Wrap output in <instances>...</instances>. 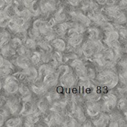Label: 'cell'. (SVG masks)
<instances>
[{"label":"cell","mask_w":127,"mask_h":127,"mask_svg":"<svg viewBox=\"0 0 127 127\" xmlns=\"http://www.w3.org/2000/svg\"><path fill=\"white\" fill-rule=\"evenodd\" d=\"M86 32V35L88 37V40H98L100 36V31L97 28H90L87 31H85Z\"/></svg>","instance_id":"obj_22"},{"label":"cell","mask_w":127,"mask_h":127,"mask_svg":"<svg viewBox=\"0 0 127 127\" xmlns=\"http://www.w3.org/2000/svg\"><path fill=\"white\" fill-rule=\"evenodd\" d=\"M67 1L72 6H78L81 0H67Z\"/></svg>","instance_id":"obj_37"},{"label":"cell","mask_w":127,"mask_h":127,"mask_svg":"<svg viewBox=\"0 0 127 127\" xmlns=\"http://www.w3.org/2000/svg\"><path fill=\"white\" fill-rule=\"evenodd\" d=\"M118 107L121 111H124L126 112L127 109V100L125 98L121 99L118 103H117Z\"/></svg>","instance_id":"obj_34"},{"label":"cell","mask_w":127,"mask_h":127,"mask_svg":"<svg viewBox=\"0 0 127 127\" xmlns=\"http://www.w3.org/2000/svg\"><path fill=\"white\" fill-rule=\"evenodd\" d=\"M18 92L19 93L22 101L25 102V101L31 100V91H30V89L28 88V86L25 84H24V83L19 84Z\"/></svg>","instance_id":"obj_13"},{"label":"cell","mask_w":127,"mask_h":127,"mask_svg":"<svg viewBox=\"0 0 127 127\" xmlns=\"http://www.w3.org/2000/svg\"><path fill=\"white\" fill-rule=\"evenodd\" d=\"M45 20H44L42 19H37L35 21H33L31 27L39 30L40 28H42L43 25H45Z\"/></svg>","instance_id":"obj_33"},{"label":"cell","mask_w":127,"mask_h":127,"mask_svg":"<svg viewBox=\"0 0 127 127\" xmlns=\"http://www.w3.org/2000/svg\"><path fill=\"white\" fill-rule=\"evenodd\" d=\"M3 104H4V99L3 98V97L0 95V107L2 106Z\"/></svg>","instance_id":"obj_40"},{"label":"cell","mask_w":127,"mask_h":127,"mask_svg":"<svg viewBox=\"0 0 127 127\" xmlns=\"http://www.w3.org/2000/svg\"><path fill=\"white\" fill-rule=\"evenodd\" d=\"M4 4H5V3H4V0H0V9L1 8H3L4 6Z\"/></svg>","instance_id":"obj_42"},{"label":"cell","mask_w":127,"mask_h":127,"mask_svg":"<svg viewBox=\"0 0 127 127\" xmlns=\"http://www.w3.org/2000/svg\"><path fill=\"white\" fill-rule=\"evenodd\" d=\"M106 1H109V0H106Z\"/></svg>","instance_id":"obj_44"},{"label":"cell","mask_w":127,"mask_h":127,"mask_svg":"<svg viewBox=\"0 0 127 127\" xmlns=\"http://www.w3.org/2000/svg\"><path fill=\"white\" fill-rule=\"evenodd\" d=\"M36 109H37L34 108V106L31 103V100L25 101V102H24V104L21 107V109H20L19 114L22 117H26L27 115H30L33 111H35Z\"/></svg>","instance_id":"obj_15"},{"label":"cell","mask_w":127,"mask_h":127,"mask_svg":"<svg viewBox=\"0 0 127 127\" xmlns=\"http://www.w3.org/2000/svg\"><path fill=\"white\" fill-rule=\"evenodd\" d=\"M93 124L96 127H106L110 121V118L106 113H100L98 115L95 117Z\"/></svg>","instance_id":"obj_14"},{"label":"cell","mask_w":127,"mask_h":127,"mask_svg":"<svg viewBox=\"0 0 127 127\" xmlns=\"http://www.w3.org/2000/svg\"><path fill=\"white\" fill-rule=\"evenodd\" d=\"M51 45L53 49L60 51V52H64L67 46H66V43L65 41L62 39V38H54L51 41Z\"/></svg>","instance_id":"obj_18"},{"label":"cell","mask_w":127,"mask_h":127,"mask_svg":"<svg viewBox=\"0 0 127 127\" xmlns=\"http://www.w3.org/2000/svg\"><path fill=\"white\" fill-rule=\"evenodd\" d=\"M59 78H58V75L56 72V70H52L51 72H50L49 73H48L42 80V84L48 89L50 88H52L54 86L56 85V84L57 83Z\"/></svg>","instance_id":"obj_7"},{"label":"cell","mask_w":127,"mask_h":127,"mask_svg":"<svg viewBox=\"0 0 127 127\" xmlns=\"http://www.w3.org/2000/svg\"><path fill=\"white\" fill-rule=\"evenodd\" d=\"M96 79L99 83L103 85V87L109 89L115 88L119 82L118 76L113 70L109 69L104 70L99 73L96 76Z\"/></svg>","instance_id":"obj_1"},{"label":"cell","mask_w":127,"mask_h":127,"mask_svg":"<svg viewBox=\"0 0 127 127\" xmlns=\"http://www.w3.org/2000/svg\"><path fill=\"white\" fill-rule=\"evenodd\" d=\"M13 0H4L5 4H7V5L11 4L13 3Z\"/></svg>","instance_id":"obj_41"},{"label":"cell","mask_w":127,"mask_h":127,"mask_svg":"<svg viewBox=\"0 0 127 127\" xmlns=\"http://www.w3.org/2000/svg\"><path fill=\"white\" fill-rule=\"evenodd\" d=\"M58 81H60V85L63 87H65L67 88H71L74 85L77 80H76V77H75L74 73L72 71H71V70H70L68 73H66L63 76L59 78Z\"/></svg>","instance_id":"obj_6"},{"label":"cell","mask_w":127,"mask_h":127,"mask_svg":"<svg viewBox=\"0 0 127 127\" xmlns=\"http://www.w3.org/2000/svg\"><path fill=\"white\" fill-rule=\"evenodd\" d=\"M5 105H6V108L7 111L11 115H16L17 113H19V111L21 109L20 101L16 97L9 98L7 100Z\"/></svg>","instance_id":"obj_8"},{"label":"cell","mask_w":127,"mask_h":127,"mask_svg":"<svg viewBox=\"0 0 127 127\" xmlns=\"http://www.w3.org/2000/svg\"><path fill=\"white\" fill-rule=\"evenodd\" d=\"M16 64L19 67L23 70L28 68L32 64L28 55H18L16 59Z\"/></svg>","instance_id":"obj_17"},{"label":"cell","mask_w":127,"mask_h":127,"mask_svg":"<svg viewBox=\"0 0 127 127\" xmlns=\"http://www.w3.org/2000/svg\"><path fill=\"white\" fill-rule=\"evenodd\" d=\"M104 49V46L99 40H89L85 42L82 46V52L86 58H92L96 54L100 52Z\"/></svg>","instance_id":"obj_2"},{"label":"cell","mask_w":127,"mask_h":127,"mask_svg":"<svg viewBox=\"0 0 127 127\" xmlns=\"http://www.w3.org/2000/svg\"><path fill=\"white\" fill-rule=\"evenodd\" d=\"M11 17L8 16H4V17H2L1 19H0V27L1 28H6L7 25V23L10 20Z\"/></svg>","instance_id":"obj_35"},{"label":"cell","mask_w":127,"mask_h":127,"mask_svg":"<svg viewBox=\"0 0 127 127\" xmlns=\"http://www.w3.org/2000/svg\"><path fill=\"white\" fill-rule=\"evenodd\" d=\"M25 118H25V126L33 127V126H34V124H36L39 121V119L41 118V112L38 109H36L32 113L27 115Z\"/></svg>","instance_id":"obj_11"},{"label":"cell","mask_w":127,"mask_h":127,"mask_svg":"<svg viewBox=\"0 0 127 127\" xmlns=\"http://www.w3.org/2000/svg\"><path fill=\"white\" fill-rule=\"evenodd\" d=\"M22 44L27 48L29 50L30 49H34L36 47V42L35 40L31 38V37H28V38H25L23 42H22Z\"/></svg>","instance_id":"obj_27"},{"label":"cell","mask_w":127,"mask_h":127,"mask_svg":"<svg viewBox=\"0 0 127 127\" xmlns=\"http://www.w3.org/2000/svg\"><path fill=\"white\" fill-rule=\"evenodd\" d=\"M1 88H2V82H1V80H0V91L1 90Z\"/></svg>","instance_id":"obj_43"},{"label":"cell","mask_w":127,"mask_h":127,"mask_svg":"<svg viewBox=\"0 0 127 127\" xmlns=\"http://www.w3.org/2000/svg\"><path fill=\"white\" fill-rule=\"evenodd\" d=\"M9 45L10 46L11 48H13V49L16 50V49H18L20 46L22 45V41L19 38H18V37H14V38L10 40V43H9Z\"/></svg>","instance_id":"obj_30"},{"label":"cell","mask_w":127,"mask_h":127,"mask_svg":"<svg viewBox=\"0 0 127 127\" xmlns=\"http://www.w3.org/2000/svg\"><path fill=\"white\" fill-rule=\"evenodd\" d=\"M22 124V120L21 118H12L8 119L6 122H5V125L6 127H16L21 126Z\"/></svg>","instance_id":"obj_26"},{"label":"cell","mask_w":127,"mask_h":127,"mask_svg":"<svg viewBox=\"0 0 127 127\" xmlns=\"http://www.w3.org/2000/svg\"><path fill=\"white\" fill-rule=\"evenodd\" d=\"M31 16H38V14L40 13V9H39V4L37 2V0H35L31 6L28 8Z\"/></svg>","instance_id":"obj_28"},{"label":"cell","mask_w":127,"mask_h":127,"mask_svg":"<svg viewBox=\"0 0 127 127\" xmlns=\"http://www.w3.org/2000/svg\"><path fill=\"white\" fill-rule=\"evenodd\" d=\"M4 118L1 115H0V127H1L4 123Z\"/></svg>","instance_id":"obj_39"},{"label":"cell","mask_w":127,"mask_h":127,"mask_svg":"<svg viewBox=\"0 0 127 127\" xmlns=\"http://www.w3.org/2000/svg\"><path fill=\"white\" fill-rule=\"evenodd\" d=\"M83 34H80V33L74 34L72 36L67 38L68 44L72 48H76L78 46H80L83 42Z\"/></svg>","instance_id":"obj_16"},{"label":"cell","mask_w":127,"mask_h":127,"mask_svg":"<svg viewBox=\"0 0 127 127\" xmlns=\"http://www.w3.org/2000/svg\"><path fill=\"white\" fill-rule=\"evenodd\" d=\"M19 81L13 76L8 75L5 76L4 82H2V88L7 94H13L18 92L19 89Z\"/></svg>","instance_id":"obj_3"},{"label":"cell","mask_w":127,"mask_h":127,"mask_svg":"<svg viewBox=\"0 0 127 127\" xmlns=\"http://www.w3.org/2000/svg\"><path fill=\"white\" fill-rule=\"evenodd\" d=\"M106 37L105 42L106 43V44L108 46H109L110 44L118 41L119 40V38H120L118 32L117 31H115V30L106 32Z\"/></svg>","instance_id":"obj_19"},{"label":"cell","mask_w":127,"mask_h":127,"mask_svg":"<svg viewBox=\"0 0 127 127\" xmlns=\"http://www.w3.org/2000/svg\"><path fill=\"white\" fill-rule=\"evenodd\" d=\"M32 64H38L41 61V53L38 51H31L28 55Z\"/></svg>","instance_id":"obj_25"},{"label":"cell","mask_w":127,"mask_h":127,"mask_svg":"<svg viewBox=\"0 0 127 127\" xmlns=\"http://www.w3.org/2000/svg\"><path fill=\"white\" fill-rule=\"evenodd\" d=\"M22 72L24 73L25 79L31 82H34L38 79V71L34 67H32L31 65L28 68L24 69Z\"/></svg>","instance_id":"obj_12"},{"label":"cell","mask_w":127,"mask_h":127,"mask_svg":"<svg viewBox=\"0 0 127 127\" xmlns=\"http://www.w3.org/2000/svg\"><path fill=\"white\" fill-rule=\"evenodd\" d=\"M70 66L74 70L76 75L78 76L79 78L86 77V67L81 60L78 58H74L72 61L70 63Z\"/></svg>","instance_id":"obj_5"},{"label":"cell","mask_w":127,"mask_h":127,"mask_svg":"<svg viewBox=\"0 0 127 127\" xmlns=\"http://www.w3.org/2000/svg\"><path fill=\"white\" fill-rule=\"evenodd\" d=\"M52 70H54L53 69L51 68V67L46 63V64H44L42 65H41L39 69L37 70L38 71V79H40L41 81L42 80V79L48 74L50 72H51Z\"/></svg>","instance_id":"obj_20"},{"label":"cell","mask_w":127,"mask_h":127,"mask_svg":"<svg viewBox=\"0 0 127 127\" xmlns=\"http://www.w3.org/2000/svg\"><path fill=\"white\" fill-rule=\"evenodd\" d=\"M71 16L74 20L77 21L84 26H89L92 23V21L88 17V16H86L80 11H74L71 13Z\"/></svg>","instance_id":"obj_10"},{"label":"cell","mask_w":127,"mask_h":127,"mask_svg":"<svg viewBox=\"0 0 127 127\" xmlns=\"http://www.w3.org/2000/svg\"><path fill=\"white\" fill-rule=\"evenodd\" d=\"M54 19L56 21V22H64L66 18H67V16H66V13L65 12V10L63 7H60V9H58L57 11H56V13H55V16H54Z\"/></svg>","instance_id":"obj_23"},{"label":"cell","mask_w":127,"mask_h":127,"mask_svg":"<svg viewBox=\"0 0 127 127\" xmlns=\"http://www.w3.org/2000/svg\"><path fill=\"white\" fill-rule=\"evenodd\" d=\"M31 91L36 95L39 96H42L45 94V93H47L48 89L41 83L40 85H31Z\"/></svg>","instance_id":"obj_24"},{"label":"cell","mask_w":127,"mask_h":127,"mask_svg":"<svg viewBox=\"0 0 127 127\" xmlns=\"http://www.w3.org/2000/svg\"><path fill=\"white\" fill-rule=\"evenodd\" d=\"M49 103L50 102L48 100V99L45 97V98H43V99H41L40 100H39V102L37 103V109L42 113H45V112H47V111L50 109V106H49Z\"/></svg>","instance_id":"obj_21"},{"label":"cell","mask_w":127,"mask_h":127,"mask_svg":"<svg viewBox=\"0 0 127 127\" xmlns=\"http://www.w3.org/2000/svg\"><path fill=\"white\" fill-rule=\"evenodd\" d=\"M51 58L57 61V63L59 64H62L63 61V56L62 55V52H60V51H54L52 55H51Z\"/></svg>","instance_id":"obj_31"},{"label":"cell","mask_w":127,"mask_h":127,"mask_svg":"<svg viewBox=\"0 0 127 127\" xmlns=\"http://www.w3.org/2000/svg\"><path fill=\"white\" fill-rule=\"evenodd\" d=\"M30 50L27 49L23 44L20 46L18 49H16V52L18 54V55H28L30 53Z\"/></svg>","instance_id":"obj_32"},{"label":"cell","mask_w":127,"mask_h":127,"mask_svg":"<svg viewBox=\"0 0 127 127\" xmlns=\"http://www.w3.org/2000/svg\"><path fill=\"white\" fill-rule=\"evenodd\" d=\"M101 111V105L96 102L89 101L86 106V112L91 118L96 117L100 113Z\"/></svg>","instance_id":"obj_9"},{"label":"cell","mask_w":127,"mask_h":127,"mask_svg":"<svg viewBox=\"0 0 127 127\" xmlns=\"http://www.w3.org/2000/svg\"><path fill=\"white\" fill-rule=\"evenodd\" d=\"M118 34H119V37H122L123 39H126V37H127V29L125 28H120V30H119V31H118Z\"/></svg>","instance_id":"obj_36"},{"label":"cell","mask_w":127,"mask_h":127,"mask_svg":"<svg viewBox=\"0 0 127 127\" xmlns=\"http://www.w3.org/2000/svg\"><path fill=\"white\" fill-rule=\"evenodd\" d=\"M103 103L101 105L102 111L105 112H111L116 106L118 103V99L114 94H107L103 97Z\"/></svg>","instance_id":"obj_4"},{"label":"cell","mask_w":127,"mask_h":127,"mask_svg":"<svg viewBox=\"0 0 127 127\" xmlns=\"http://www.w3.org/2000/svg\"><path fill=\"white\" fill-rule=\"evenodd\" d=\"M83 124V126L84 127H92V124L90 121H86V120Z\"/></svg>","instance_id":"obj_38"},{"label":"cell","mask_w":127,"mask_h":127,"mask_svg":"<svg viewBox=\"0 0 127 127\" xmlns=\"http://www.w3.org/2000/svg\"><path fill=\"white\" fill-rule=\"evenodd\" d=\"M7 27L10 31H13V32H16V31H19V28H20L19 25H18V23L16 22V19H15L13 17H11V18L10 19V20H9V22H8V23H7Z\"/></svg>","instance_id":"obj_29"}]
</instances>
